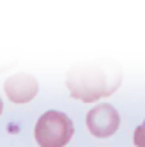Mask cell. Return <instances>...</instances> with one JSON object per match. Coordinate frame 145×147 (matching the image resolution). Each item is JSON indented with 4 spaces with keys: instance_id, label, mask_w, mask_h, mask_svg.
<instances>
[{
    "instance_id": "cell-1",
    "label": "cell",
    "mask_w": 145,
    "mask_h": 147,
    "mask_svg": "<svg viewBox=\"0 0 145 147\" xmlns=\"http://www.w3.org/2000/svg\"><path fill=\"white\" fill-rule=\"evenodd\" d=\"M122 82V71L117 66L101 62H81L71 67L66 78L69 94L75 99L92 103L113 94Z\"/></svg>"
},
{
    "instance_id": "cell-2",
    "label": "cell",
    "mask_w": 145,
    "mask_h": 147,
    "mask_svg": "<svg viewBox=\"0 0 145 147\" xmlns=\"http://www.w3.org/2000/svg\"><path fill=\"white\" fill-rule=\"evenodd\" d=\"M72 133L75 126L66 113L58 110H48L37 119L34 136L41 147H64Z\"/></svg>"
},
{
    "instance_id": "cell-3",
    "label": "cell",
    "mask_w": 145,
    "mask_h": 147,
    "mask_svg": "<svg viewBox=\"0 0 145 147\" xmlns=\"http://www.w3.org/2000/svg\"><path fill=\"white\" fill-rule=\"evenodd\" d=\"M120 126V115L110 103H99L87 113V128L97 138L111 136Z\"/></svg>"
},
{
    "instance_id": "cell-4",
    "label": "cell",
    "mask_w": 145,
    "mask_h": 147,
    "mask_svg": "<svg viewBox=\"0 0 145 147\" xmlns=\"http://www.w3.org/2000/svg\"><path fill=\"white\" fill-rule=\"evenodd\" d=\"M4 92L13 103H28L39 92V82L28 73H16L4 80Z\"/></svg>"
},
{
    "instance_id": "cell-5",
    "label": "cell",
    "mask_w": 145,
    "mask_h": 147,
    "mask_svg": "<svg viewBox=\"0 0 145 147\" xmlns=\"http://www.w3.org/2000/svg\"><path fill=\"white\" fill-rule=\"evenodd\" d=\"M133 142H134V147H145V119L138 128L134 129Z\"/></svg>"
}]
</instances>
